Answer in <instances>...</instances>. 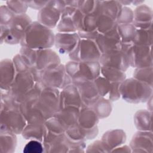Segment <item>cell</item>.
Returning a JSON list of instances; mask_svg holds the SVG:
<instances>
[{
  "label": "cell",
  "instance_id": "23",
  "mask_svg": "<svg viewBox=\"0 0 153 153\" xmlns=\"http://www.w3.org/2000/svg\"><path fill=\"white\" fill-rule=\"evenodd\" d=\"M80 109L68 106L60 109L54 117H56L65 128L66 131L71 127L78 123Z\"/></svg>",
  "mask_w": 153,
  "mask_h": 153
},
{
  "label": "cell",
  "instance_id": "35",
  "mask_svg": "<svg viewBox=\"0 0 153 153\" xmlns=\"http://www.w3.org/2000/svg\"><path fill=\"white\" fill-rule=\"evenodd\" d=\"M152 28L137 29L133 44L138 46H152Z\"/></svg>",
  "mask_w": 153,
  "mask_h": 153
},
{
  "label": "cell",
  "instance_id": "49",
  "mask_svg": "<svg viewBox=\"0 0 153 153\" xmlns=\"http://www.w3.org/2000/svg\"><path fill=\"white\" fill-rule=\"evenodd\" d=\"M77 33L80 39H89V40H93V41H96L100 34L98 32V31H94V32L78 31Z\"/></svg>",
  "mask_w": 153,
  "mask_h": 153
},
{
  "label": "cell",
  "instance_id": "28",
  "mask_svg": "<svg viewBox=\"0 0 153 153\" xmlns=\"http://www.w3.org/2000/svg\"><path fill=\"white\" fill-rule=\"evenodd\" d=\"M121 8L122 5L119 1H99V15L108 16L117 22Z\"/></svg>",
  "mask_w": 153,
  "mask_h": 153
},
{
  "label": "cell",
  "instance_id": "14",
  "mask_svg": "<svg viewBox=\"0 0 153 153\" xmlns=\"http://www.w3.org/2000/svg\"><path fill=\"white\" fill-rule=\"evenodd\" d=\"M152 131H139L136 133L130 143L131 152H153Z\"/></svg>",
  "mask_w": 153,
  "mask_h": 153
},
{
  "label": "cell",
  "instance_id": "5",
  "mask_svg": "<svg viewBox=\"0 0 153 153\" xmlns=\"http://www.w3.org/2000/svg\"><path fill=\"white\" fill-rule=\"evenodd\" d=\"M32 22L26 14L15 15L11 24L1 26V43L14 45L20 44L25 32Z\"/></svg>",
  "mask_w": 153,
  "mask_h": 153
},
{
  "label": "cell",
  "instance_id": "51",
  "mask_svg": "<svg viewBox=\"0 0 153 153\" xmlns=\"http://www.w3.org/2000/svg\"><path fill=\"white\" fill-rule=\"evenodd\" d=\"M111 152H131V148L130 146L127 145H121L112 149Z\"/></svg>",
  "mask_w": 153,
  "mask_h": 153
},
{
  "label": "cell",
  "instance_id": "1",
  "mask_svg": "<svg viewBox=\"0 0 153 153\" xmlns=\"http://www.w3.org/2000/svg\"><path fill=\"white\" fill-rule=\"evenodd\" d=\"M54 40L55 35L51 29L33 22L25 31L20 45L33 50H44L52 47Z\"/></svg>",
  "mask_w": 153,
  "mask_h": 153
},
{
  "label": "cell",
  "instance_id": "8",
  "mask_svg": "<svg viewBox=\"0 0 153 153\" xmlns=\"http://www.w3.org/2000/svg\"><path fill=\"white\" fill-rule=\"evenodd\" d=\"M60 93L59 89L52 87L44 88L41 93L38 107L47 120L60 110Z\"/></svg>",
  "mask_w": 153,
  "mask_h": 153
},
{
  "label": "cell",
  "instance_id": "32",
  "mask_svg": "<svg viewBox=\"0 0 153 153\" xmlns=\"http://www.w3.org/2000/svg\"><path fill=\"white\" fill-rule=\"evenodd\" d=\"M136 29L133 23L117 24V30L121 42L124 44H133Z\"/></svg>",
  "mask_w": 153,
  "mask_h": 153
},
{
  "label": "cell",
  "instance_id": "10",
  "mask_svg": "<svg viewBox=\"0 0 153 153\" xmlns=\"http://www.w3.org/2000/svg\"><path fill=\"white\" fill-rule=\"evenodd\" d=\"M65 7L64 1H49L38 13V22L44 26L53 29L57 26Z\"/></svg>",
  "mask_w": 153,
  "mask_h": 153
},
{
  "label": "cell",
  "instance_id": "26",
  "mask_svg": "<svg viewBox=\"0 0 153 153\" xmlns=\"http://www.w3.org/2000/svg\"><path fill=\"white\" fill-rule=\"evenodd\" d=\"M99 118L90 107H84L80 109L78 124L86 128H91L97 126Z\"/></svg>",
  "mask_w": 153,
  "mask_h": 153
},
{
  "label": "cell",
  "instance_id": "38",
  "mask_svg": "<svg viewBox=\"0 0 153 153\" xmlns=\"http://www.w3.org/2000/svg\"><path fill=\"white\" fill-rule=\"evenodd\" d=\"M58 32L62 33H73L77 30L74 26L72 20V16H61V19L57 25Z\"/></svg>",
  "mask_w": 153,
  "mask_h": 153
},
{
  "label": "cell",
  "instance_id": "11",
  "mask_svg": "<svg viewBox=\"0 0 153 153\" xmlns=\"http://www.w3.org/2000/svg\"><path fill=\"white\" fill-rule=\"evenodd\" d=\"M99 62L101 66L115 68L124 72L130 66L128 57L121 50H111L102 53Z\"/></svg>",
  "mask_w": 153,
  "mask_h": 153
},
{
  "label": "cell",
  "instance_id": "18",
  "mask_svg": "<svg viewBox=\"0 0 153 153\" xmlns=\"http://www.w3.org/2000/svg\"><path fill=\"white\" fill-rule=\"evenodd\" d=\"M16 74L17 72L13 60L8 59L2 60L0 64L1 90H8L14 80Z\"/></svg>",
  "mask_w": 153,
  "mask_h": 153
},
{
  "label": "cell",
  "instance_id": "24",
  "mask_svg": "<svg viewBox=\"0 0 153 153\" xmlns=\"http://www.w3.org/2000/svg\"><path fill=\"white\" fill-rule=\"evenodd\" d=\"M111 149L122 145L126 140V134L121 129H115L105 132L101 139Z\"/></svg>",
  "mask_w": 153,
  "mask_h": 153
},
{
  "label": "cell",
  "instance_id": "29",
  "mask_svg": "<svg viewBox=\"0 0 153 153\" xmlns=\"http://www.w3.org/2000/svg\"><path fill=\"white\" fill-rule=\"evenodd\" d=\"M0 152L13 153L17 145L16 134L11 132H0Z\"/></svg>",
  "mask_w": 153,
  "mask_h": 153
},
{
  "label": "cell",
  "instance_id": "22",
  "mask_svg": "<svg viewBox=\"0 0 153 153\" xmlns=\"http://www.w3.org/2000/svg\"><path fill=\"white\" fill-rule=\"evenodd\" d=\"M98 133L97 126L91 128H86L80 126L78 123L69 127L65 132L66 134L71 139L79 141L93 139L97 136Z\"/></svg>",
  "mask_w": 153,
  "mask_h": 153
},
{
  "label": "cell",
  "instance_id": "13",
  "mask_svg": "<svg viewBox=\"0 0 153 153\" xmlns=\"http://www.w3.org/2000/svg\"><path fill=\"white\" fill-rule=\"evenodd\" d=\"M62 90L60 93V109L68 106L79 109L85 107L79 90L74 84H71Z\"/></svg>",
  "mask_w": 153,
  "mask_h": 153
},
{
  "label": "cell",
  "instance_id": "3",
  "mask_svg": "<svg viewBox=\"0 0 153 153\" xmlns=\"http://www.w3.org/2000/svg\"><path fill=\"white\" fill-rule=\"evenodd\" d=\"M42 143L44 152H84L86 147L85 141L71 139L65 133L56 134L48 130Z\"/></svg>",
  "mask_w": 153,
  "mask_h": 153
},
{
  "label": "cell",
  "instance_id": "2",
  "mask_svg": "<svg viewBox=\"0 0 153 153\" xmlns=\"http://www.w3.org/2000/svg\"><path fill=\"white\" fill-rule=\"evenodd\" d=\"M30 71L35 82L40 84L43 88L63 89L72 84V79L66 72L65 65L61 63L42 71H38L33 67Z\"/></svg>",
  "mask_w": 153,
  "mask_h": 153
},
{
  "label": "cell",
  "instance_id": "42",
  "mask_svg": "<svg viewBox=\"0 0 153 153\" xmlns=\"http://www.w3.org/2000/svg\"><path fill=\"white\" fill-rule=\"evenodd\" d=\"M133 11L130 8L124 7L121 8L120 14L117 19V23L120 24H128L133 23Z\"/></svg>",
  "mask_w": 153,
  "mask_h": 153
},
{
  "label": "cell",
  "instance_id": "16",
  "mask_svg": "<svg viewBox=\"0 0 153 153\" xmlns=\"http://www.w3.org/2000/svg\"><path fill=\"white\" fill-rule=\"evenodd\" d=\"M95 41L102 54L111 50H121L122 45L117 26L108 33L99 34Z\"/></svg>",
  "mask_w": 153,
  "mask_h": 153
},
{
  "label": "cell",
  "instance_id": "6",
  "mask_svg": "<svg viewBox=\"0 0 153 153\" xmlns=\"http://www.w3.org/2000/svg\"><path fill=\"white\" fill-rule=\"evenodd\" d=\"M35 83L30 71L17 73L14 80L8 90V93L17 108H20L22 99L34 87Z\"/></svg>",
  "mask_w": 153,
  "mask_h": 153
},
{
  "label": "cell",
  "instance_id": "31",
  "mask_svg": "<svg viewBox=\"0 0 153 153\" xmlns=\"http://www.w3.org/2000/svg\"><path fill=\"white\" fill-rule=\"evenodd\" d=\"M100 74L110 82H122L126 78L124 71L113 67L101 66Z\"/></svg>",
  "mask_w": 153,
  "mask_h": 153
},
{
  "label": "cell",
  "instance_id": "9",
  "mask_svg": "<svg viewBox=\"0 0 153 153\" xmlns=\"http://www.w3.org/2000/svg\"><path fill=\"white\" fill-rule=\"evenodd\" d=\"M101 54L95 41L80 39L76 47L69 56L71 60L79 62H99Z\"/></svg>",
  "mask_w": 153,
  "mask_h": 153
},
{
  "label": "cell",
  "instance_id": "25",
  "mask_svg": "<svg viewBox=\"0 0 153 153\" xmlns=\"http://www.w3.org/2000/svg\"><path fill=\"white\" fill-rule=\"evenodd\" d=\"M47 131L45 124H27L22 135L26 140H35L42 142Z\"/></svg>",
  "mask_w": 153,
  "mask_h": 153
},
{
  "label": "cell",
  "instance_id": "7",
  "mask_svg": "<svg viewBox=\"0 0 153 153\" xmlns=\"http://www.w3.org/2000/svg\"><path fill=\"white\" fill-rule=\"evenodd\" d=\"M0 132L22 134L27 121L19 109H10L1 111Z\"/></svg>",
  "mask_w": 153,
  "mask_h": 153
},
{
  "label": "cell",
  "instance_id": "40",
  "mask_svg": "<svg viewBox=\"0 0 153 153\" xmlns=\"http://www.w3.org/2000/svg\"><path fill=\"white\" fill-rule=\"evenodd\" d=\"M44 124L47 130L53 133L62 134L66 132L65 128L55 117L48 119Z\"/></svg>",
  "mask_w": 153,
  "mask_h": 153
},
{
  "label": "cell",
  "instance_id": "37",
  "mask_svg": "<svg viewBox=\"0 0 153 153\" xmlns=\"http://www.w3.org/2000/svg\"><path fill=\"white\" fill-rule=\"evenodd\" d=\"M27 124H44L47 120L38 107V105L29 111L25 115Z\"/></svg>",
  "mask_w": 153,
  "mask_h": 153
},
{
  "label": "cell",
  "instance_id": "50",
  "mask_svg": "<svg viewBox=\"0 0 153 153\" xmlns=\"http://www.w3.org/2000/svg\"><path fill=\"white\" fill-rule=\"evenodd\" d=\"M49 1H25L28 7L35 10H41L44 8L48 2Z\"/></svg>",
  "mask_w": 153,
  "mask_h": 153
},
{
  "label": "cell",
  "instance_id": "12",
  "mask_svg": "<svg viewBox=\"0 0 153 153\" xmlns=\"http://www.w3.org/2000/svg\"><path fill=\"white\" fill-rule=\"evenodd\" d=\"M100 68L99 62H79L78 70L72 79V84L76 86L82 82L94 80L100 76Z\"/></svg>",
  "mask_w": 153,
  "mask_h": 153
},
{
  "label": "cell",
  "instance_id": "21",
  "mask_svg": "<svg viewBox=\"0 0 153 153\" xmlns=\"http://www.w3.org/2000/svg\"><path fill=\"white\" fill-rule=\"evenodd\" d=\"M43 88L40 84L36 82L34 87L25 95L21 101L19 108L24 116L38 105L41 93Z\"/></svg>",
  "mask_w": 153,
  "mask_h": 153
},
{
  "label": "cell",
  "instance_id": "41",
  "mask_svg": "<svg viewBox=\"0 0 153 153\" xmlns=\"http://www.w3.org/2000/svg\"><path fill=\"white\" fill-rule=\"evenodd\" d=\"M7 7L15 15H21L26 14L27 9V5L25 1H8L6 2Z\"/></svg>",
  "mask_w": 153,
  "mask_h": 153
},
{
  "label": "cell",
  "instance_id": "39",
  "mask_svg": "<svg viewBox=\"0 0 153 153\" xmlns=\"http://www.w3.org/2000/svg\"><path fill=\"white\" fill-rule=\"evenodd\" d=\"M36 50L29 48L26 47L21 46L20 50V55L25 62L30 67L34 66L36 57Z\"/></svg>",
  "mask_w": 153,
  "mask_h": 153
},
{
  "label": "cell",
  "instance_id": "17",
  "mask_svg": "<svg viewBox=\"0 0 153 153\" xmlns=\"http://www.w3.org/2000/svg\"><path fill=\"white\" fill-rule=\"evenodd\" d=\"M60 64L59 55L51 48L37 50L35 63L33 66L38 71H44Z\"/></svg>",
  "mask_w": 153,
  "mask_h": 153
},
{
  "label": "cell",
  "instance_id": "45",
  "mask_svg": "<svg viewBox=\"0 0 153 153\" xmlns=\"http://www.w3.org/2000/svg\"><path fill=\"white\" fill-rule=\"evenodd\" d=\"M25 153H42L44 152V148L41 142L31 140L27 142L23 148Z\"/></svg>",
  "mask_w": 153,
  "mask_h": 153
},
{
  "label": "cell",
  "instance_id": "30",
  "mask_svg": "<svg viewBox=\"0 0 153 153\" xmlns=\"http://www.w3.org/2000/svg\"><path fill=\"white\" fill-rule=\"evenodd\" d=\"M90 108L93 109L99 119L105 118L109 116L112 112V102L104 97H100Z\"/></svg>",
  "mask_w": 153,
  "mask_h": 153
},
{
  "label": "cell",
  "instance_id": "43",
  "mask_svg": "<svg viewBox=\"0 0 153 153\" xmlns=\"http://www.w3.org/2000/svg\"><path fill=\"white\" fill-rule=\"evenodd\" d=\"M98 90L100 97H105L108 94L111 87V82L103 76H98L93 80Z\"/></svg>",
  "mask_w": 153,
  "mask_h": 153
},
{
  "label": "cell",
  "instance_id": "19",
  "mask_svg": "<svg viewBox=\"0 0 153 153\" xmlns=\"http://www.w3.org/2000/svg\"><path fill=\"white\" fill-rule=\"evenodd\" d=\"M152 11L146 5H141L133 11V24L136 29H148L152 28Z\"/></svg>",
  "mask_w": 153,
  "mask_h": 153
},
{
  "label": "cell",
  "instance_id": "15",
  "mask_svg": "<svg viewBox=\"0 0 153 153\" xmlns=\"http://www.w3.org/2000/svg\"><path fill=\"white\" fill-rule=\"evenodd\" d=\"M80 38L76 32H58L55 35L54 45L61 54H70L76 47Z\"/></svg>",
  "mask_w": 153,
  "mask_h": 153
},
{
  "label": "cell",
  "instance_id": "47",
  "mask_svg": "<svg viewBox=\"0 0 153 153\" xmlns=\"http://www.w3.org/2000/svg\"><path fill=\"white\" fill-rule=\"evenodd\" d=\"M12 60L13 62L17 73L29 71L31 69V68H30L25 62V61L23 60L20 54H17L15 56H14Z\"/></svg>",
  "mask_w": 153,
  "mask_h": 153
},
{
  "label": "cell",
  "instance_id": "27",
  "mask_svg": "<svg viewBox=\"0 0 153 153\" xmlns=\"http://www.w3.org/2000/svg\"><path fill=\"white\" fill-rule=\"evenodd\" d=\"M152 112L149 110L142 109L136 112L134 116V123L139 131H152Z\"/></svg>",
  "mask_w": 153,
  "mask_h": 153
},
{
  "label": "cell",
  "instance_id": "46",
  "mask_svg": "<svg viewBox=\"0 0 153 153\" xmlns=\"http://www.w3.org/2000/svg\"><path fill=\"white\" fill-rule=\"evenodd\" d=\"M86 152H110L111 149L109 147L101 140H96L89 145L86 150Z\"/></svg>",
  "mask_w": 153,
  "mask_h": 153
},
{
  "label": "cell",
  "instance_id": "33",
  "mask_svg": "<svg viewBox=\"0 0 153 153\" xmlns=\"http://www.w3.org/2000/svg\"><path fill=\"white\" fill-rule=\"evenodd\" d=\"M99 15L96 14H84L81 19L78 31L94 32L97 30V19ZM77 31V32H78Z\"/></svg>",
  "mask_w": 153,
  "mask_h": 153
},
{
  "label": "cell",
  "instance_id": "48",
  "mask_svg": "<svg viewBox=\"0 0 153 153\" xmlns=\"http://www.w3.org/2000/svg\"><path fill=\"white\" fill-rule=\"evenodd\" d=\"M121 82H111V87L108 92V99L111 102L116 101L121 97L120 86Z\"/></svg>",
  "mask_w": 153,
  "mask_h": 153
},
{
  "label": "cell",
  "instance_id": "36",
  "mask_svg": "<svg viewBox=\"0 0 153 153\" xmlns=\"http://www.w3.org/2000/svg\"><path fill=\"white\" fill-rule=\"evenodd\" d=\"M133 78L152 87V66L136 68L133 73Z\"/></svg>",
  "mask_w": 153,
  "mask_h": 153
},
{
  "label": "cell",
  "instance_id": "4",
  "mask_svg": "<svg viewBox=\"0 0 153 153\" xmlns=\"http://www.w3.org/2000/svg\"><path fill=\"white\" fill-rule=\"evenodd\" d=\"M120 91L123 99L130 103L146 102L152 94V87L134 78L126 79L121 82Z\"/></svg>",
  "mask_w": 153,
  "mask_h": 153
},
{
  "label": "cell",
  "instance_id": "44",
  "mask_svg": "<svg viewBox=\"0 0 153 153\" xmlns=\"http://www.w3.org/2000/svg\"><path fill=\"white\" fill-rule=\"evenodd\" d=\"M15 14L10 10L7 5H1L0 7V25L9 26L12 22Z\"/></svg>",
  "mask_w": 153,
  "mask_h": 153
},
{
  "label": "cell",
  "instance_id": "20",
  "mask_svg": "<svg viewBox=\"0 0 153 153\" xmlns=\"http://www.w3.org/2000/svg\"><path fill=\"white\" fill-rule=\"evenodd\" d=\"M76 86V85H75ZM85 107H91L100 97L94 81H88L76 85Z\"/></svg>",
  "mask_w": 153,
  "mask_h": 153
},
{
  "label": "cell",
  "instance_id": "34",
  "mask_svg": "<svg viewBox=\"0 0 153 153\" xmlns=\"http://www.w3.org/2000/svg\"><path fill=\"white\" fill-rule=\"evenodd\" d=\"M117 26V22L111 17L100 14L97 19V30L100 34H105Z\"/></svg>",
  "mask_w": 153,
  "mask_h": 153
}]
</instances>
